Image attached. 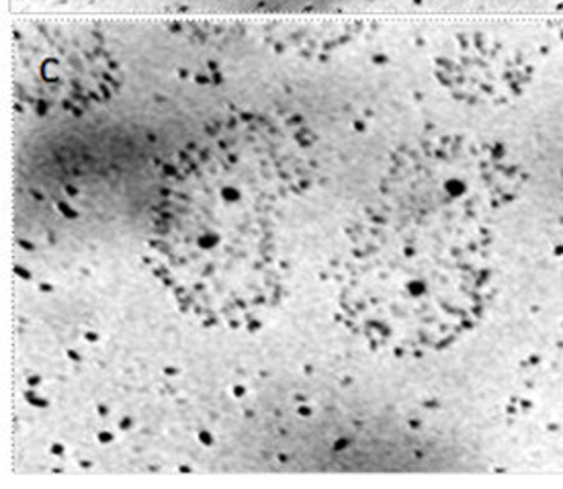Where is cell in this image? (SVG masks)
Returning <instances> with one entry per match:
<instances>
[{"label":"cell","mask_w":563,"mask_h":489,"mask_svg":"<svg viewBox=\"0 0 563 489\" xmlns=\"http://www.w3.org/2000/svg\"><path fill=\"white\" fill-rule=\"evenodd\" d=\"M121 66L103 37L78 25H25L15 35V103L37 118L75 115L109 103Z\"/></svg>","instance_id":"cell-3"},{"label":"cell","mask_w":563,"mask_h":489,"mask_svg":"<svg viewBox=\"0 0 563 489\" xmlns=\"http://www.w3.org/2000/svg\"><path fill=\"white\" fill-rule=\"evenodd\" d=\"M308 185L301 142L265 118L209 127L166 166L150 265L208 327L253 332L285 296L283 213Z\"/></svg>","instance_id":"cell-2"},{"label":"cell","mask_w":563,"mask_h":489,"mask_svg":"<svg viewBox=\"0 0 563 489\" xmlns=\"http://www.w3.org/2000/svg\"><path fill=\"white\" fill-rule=\"evenodd\" d=\"M505 168L445 135L398 152L349 230L339 273L344 324L396 358L439 353L474 330L492 299L489 218Z\"/></svg>","instance_id":"cell-1"}]
</instances>
